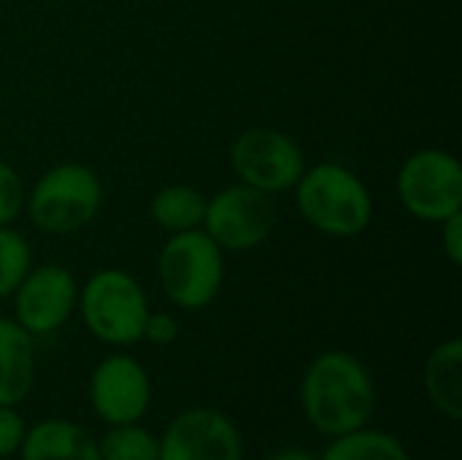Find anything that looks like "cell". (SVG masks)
Listing matches in <instances>:
<instances>
[{"label": "cell", "instance_id": "cell-23", "mask_svg": "<svg viewBox=\"0 0 462 460\" xmlns=\"http://www.w3.org/2000/svg\"><path fill=\"white\" fill-rule=\"evenodd\" d=\"M265 460H319L314 458L311 453H306V450H300V447H287V450H279V453H273L271 458Z\"/></svg>", "mask_w": 462, "mask_h": 460}, {"label": "cell", "instance_id": "cell-4", "mask_svg": "<svg viewBox=\"0 0 462 460\" xmlns=\"http://www.w3.org/2000/svg\"><path fill=\"white\" fill-rule=\"evenodd\" d=\"M103 203V187L92 168L65 163L46 171L30 192L27 211L35 228L51 236H70L87 228Z\"/></svg>", "mask_w": 462, "mask_h": 460}, {"label": "cell", "instance_id": "cell-15", "mask_svg": "<svg viewBox=\"0 0 462 460\" xmlns=\"http://www.w3.org/2000/svg\"><path fill=\"white\" fill-rule=\"evenodd\" d=\"M206 217V198L187 184H173L160 190L152 198V220L171 233L195 230L203 225Z\"/></svg>", "mask_w": 462, "mask_h": 460}, {"label": "cell", "instance_id": "cell-13", "mask_svg": "<svg viewBox=\"0 0 462 460\" xmlns=\"http://www.w3.org/2000/svg\"><path fill=\"white\" fill-rule=\"evenodd\" d=\"M22 460H100L97 442L68 420H43L24 431Z\"/></svg>", "mask_w": 462, "mask_h": 460}, {"label": "cell", "instance_id": "cell-7", "mask_svg": "<svg viewBox=\"0 0 462 460\" xmlns=\"http://www.w3.org/2000/svg\"><path fill=\"white\" fill-rule=\"evenodd\" d=\"M276 225V206L268 192L233 184L206 201L203 228L219 249L244 252L260 247Z\"/></svg>", "mask_w": 462, "mask_h": 460}, {"label": "cell", "instance_id": "cell-3", "mask_svg": "<svg viewBox=\"0 0 462 460\" xmlns=\"http://www.w3.org/2000/svg\"><path fill=\"white\" fill-rule=\"evenodd\" d=\"M157 274L165 296L176 306L187 312L206 309L222 290V249L206 230L173 233L160 252Z\"/></svg>", "mask_w": 462, "mask_h": 460}, {"label": "cell", "instance_id": "cell-10", "mask_svg": "<svg viewBox=\"0 0 462 460\" xmlns=\"http://www.w3.org/2000/svg\"><path fill=\"white\" fill-rule=\"evenodd\" d=\"M89 401L100 420L108 426L138 423L149 412L152 382L143 366L127 355L106 358L89 382Z\"/></svg>", "mask_w": 462, "mask_h": 460}, {"label": "cell", "instance_id": "cell-12", "mask_svg": "<svg viewBox=\"0 0 462 460\" xmlns=\"http://www.w3.org/2000/svg\"><path fill=\"white\" fill-rule=\"evenodd\" d=\"M35 380V352L30 333L0 317V407H16L27 399Z\"/></svg>", "mask_w": 462, "mask_h": 460}, {"label": "cell", "instance_id": "cell-21", "mask_svg": "<svg viewBox=\"0 0 462 460\" xmlns=\"http://www.w3.org/2000/svg\"><path fill=\"white\" fill-rule=\"evenodd\" d=\"M179 336V323L165 314V312H149L146 323H143V339H149L152 344H160V347H168L173 344Z\"/></svg>", "mask_w": 462, "mask_h": 460}, {"label": "cell", "instance_id": "cell-14", "mask_svg": "<svg viewBox=\"0 0 462 460\" xmlns=\"http://www.w3.org/2000/svg\"><path fill=\"white\" fill-rule=\"evenodd\" d=\"M425 390L433 407L449 418H462V342L449 339L439 344L425 363Z\"/></svg>", "mask_w": 462, "mask_h": 460}, {"label": "cell", "instance_id": "cell-8", "mask_svg": "<svg viewBox=\"0 0 462 460\" xmlns=\"http://www.w3.org/2000/svg\"><path fill=\"white\" fill-rule=\"evenodd\" d=\"M230 163L244 184L268 195L295 187L306 171L300 146L287 133L271 127L241 133L230 149Z\"/></svg>", "mask_w": 462, "mask_h": 460}, {"label": "cell", "instance_id": "cell-19", "mask_svg": "<svg viewBox=\"0 0 462 460\" xmlns=\"http://www.w3.org/2000/svg\"><path fill=\"white\" fill-rule=\"evenodd\" d=\"M24 206V187L19 174L0 160V225H11Z\"/></svg>", "mask_w": 462, "mask_h": 460}, {"label": "cell", "instance_id": "cell-11", "mask_svg": "<svg viewBox=\"0 0 462 460\" xmlns=\"http://www.w3.org/2000/svg\"><path fill=\"white\" fill-rule=\"evenodd\" d=\"M76 296V282L68 268L54 263L38 266L16 287V323L30 336L54 333L73 314Z\"/></svg>", "mask_w": 462, "mask_h": 460}, {"label": "cell", "instance_id": "cell-6", "mask_svg": "<svg viewBox=\"0 0 462 460\" xmlns=\"http://www.w3.org/2000/svg\"><path fill=\"white\" fill-rule=\"evenodd\" d=\"M398 195L409 214L425 222H444L462 211V168L444 149L414 152L398 174Z\"/></svg>", "mask_w": 462, "mask_h": 460}, {"label": "cell", "instance_id": "cell-16", "mask_svg": "<svg viewBox=\"0 0 462 460\" xmlns=\"http://www.w3.org/2000/svg\"><path fill=\"white\" fill-rule=\"evenodd\" d=\"M319 460H409V453L395 437L360 428V431L336 437V442L325 450V455Z\"/></svg>", "mask_w": 462, "mask_h": 460}, {"label": "cell", "instance_id": "cell-1", "mask_svg": "<svg viewBox=\"0 0 462 460\" xmlns=\"http://www.w3.org/2000/svg\"><path fill=\"white\" fill-rule=\"evenodd\" d=\"M300 407L319 434L336 439L368 426L376 409V388L368 369L355 355L330 350L306 369Z\"/></svg>", "mask_w": 462, "mask_h": 460}, {"label": "cell", "instance_id": "cell-20", "mask_svg": "<svg viewBox=\"0 0 462 460\" xmlns=\"http://www.w3.org/2000/svg\"><path fill=\"white\" fill-rule=\"evenodd\" d=\"M24 420L16 415L14 407H0V458L19 453L24 439Z\"/></svg>", "mask_w": 462, "mask_h": 460}, {"label": "cell", "instance_id": "cell-17", "mask_svg": "<svg viewBox=\"0 0 462 460\" xmlns=\"http://www.w3.org/2000/svg\"><path fill=\"white\" fill-rule=\"evenodd\" d=\"M100 460H160V442L141 426H114L97 442Z\"/></svg>", "mask_w": 462, "mask_h": 460}, {"label": "cell", "instance_id": "cell-22", "mask_svg": "<svg viewBox=\"0 0 462 460\" xmlns=\"http://www.w3.org/2000/svg\"><path fill=\"white\" fill-rule=\"evenodd\" d=\"M444 252L449 258L452 266H460L462 263V211L447 217L444 222Z\"/></svg>", "mask_w": 462, "mask_h": 460}, {"label": "cell", "instance_id": "cell-2", "mask_svg": "<svg viewBox=\"0 0 462 460\" xmlns=\"http://www.w3.org/2000/svg\"><path fill=\"white\" fill-rule=\"evenodd\" d=\"M298 187V209L303 220L319 233L336 239L360 236L374 217L368 187L344 165L322 163L303 171Z\"/></svg>", "mask_w": 462, "mask_h": 460}, {"label": "cell", "instance_id": "cell-5", "mask_svg": "<svg viewBox=\"0 0 462 460\" xmlns=\"http://www.w3.org/2000/svg\"><path fill=\"white\" fill-rule=\"evenodd\" d=\"M81 317L103 344H135L143 339L149 301L141 285L125 271L95 274L81 293Z\"/></svg>", "mask_w": 462, "mask_h": 460}, {"label": "cell", "instance_id": "cell-9", "mask_svg": "<svg viewBox=\"0 0 462 460\" xmlns=\"http://www.w3.org/2000/svg\"><path fill=\"white\" fill-rule=\"evenodd\" d=\"M160 460H244L241 434L214 409H187L165 431Z\"/></svg>", "mask_w": 462, "mask_h": 460}, {"label": "cell", "instance_id": "cell-18", "mask_svg": "<svg viewBox=\"0 0 462 460\" xmlns=\"http://www.w3.org/2000/svg\"><path fill=\"white\" fill-rule=\"evenodd\" d=\"M32 263L30 247L22 233L0 225V298L16 293L22 279L27 277Z\"/></svg>", "mask_w": 462, "mask_h": 460}]
</instances>
